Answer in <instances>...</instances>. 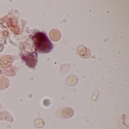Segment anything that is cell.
I'll list each match as a JSON object with an SVG mask.
<instances>
[{"label": "cell", "instance_id": "1", "mask_svg": "<svg viewBox=\"0 0 129 129\" xmlns=\"http://www.w3.org/2000/svg\"><path fill=\"white\" fill-rule=\"evenodd\" d=\"M36 51L41 53L50 52L53 49V45L46 34L43 32H38L33 38Z\"/></svg>", "mask_w": 129, "mask_h": 129}, {"label": "cell", "instance_id": "2", "mask_svg": "<svg viewBox=\"0 0 129 129\" xmlns=\"http://www.w3.org/2000/svg\"><path fill=\"white\" fill-rule=\"evenodd\" d=\"M74 114V111L72 108L64 107L58 111L56 115L59 117L64 119H68L72 117Z\"/></svg>", "mask_w": 129, "mask_h": 129}, {"label": "cell", "instance_id": "3", "mask_svg": "<svg viewBox=\"0 0 129 129\" xmlns=\"http://www.w3.org/2000/svg\"><path fill=\"white\" fill-rule=\"evenodd\" d=\"M12 59L8 58V59H6V60H0V67H7V66H9L12 64Z\"/></svg>", "mask_w": 129, "mask_h": 129}, {"label": "cell", "instance_id": "4", "mask_svg": "<svg viewBox=\"0 0 129 129\" xmlns=\"http://www.w3.org/2000/svg\"><path fill=\"white\" fill-rule=\"evenodd\" d=\"M51 101L49 99H46L43 102V104L44 106L48 107L51 105Z\"/></svg>", "mask_w": 129, "mask_h": 129}]
</instances>
